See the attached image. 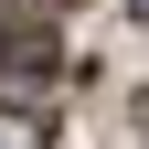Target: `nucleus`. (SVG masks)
<instances>
[{
  "label": "nucleus",
  "instance_id": "nucleus-2",
  "mask_svg": "<svg viewBox=\"0 0 149 149\" xmlns=\"http://www.w3.org/2000/svg\"><path fill=\"white\" fill-rule=\"evenodd\" d=\"M22 11H64V0H22Z\"/></svg>",
  "mask_w": 149,
  "mask_h": 149
},
{
  "label": "nucleus",
  "instance_id": "nucleus-3",
  "mask_svg": "<svg viewBox=\"0 0 149 149\" xmlns=\"http://www.w3.org/2000/svg\"><path fill=\"white\" fill-rule=\"evenodd\" d=\"M139 22H149V0H139Z\"/></svg>",
  "mask_w": 149,
  "mask_h": 149
},
{
  "label": "nucleus",
  "instance_id": "nucleus-1",
  "mask_svg": "<svg viewBox=\"0 0 149 149\" xmlns=\"http://www.w3.org/2000/svg\"><path fill=\"white\" fill-rule=\"evenodd\" d=\"M0 107H11V117H53V107H64V53L32 22L0 32Z\"/></svg>",
  "mask_w": 149,
  "mask_h": 149
}]
</instances>
